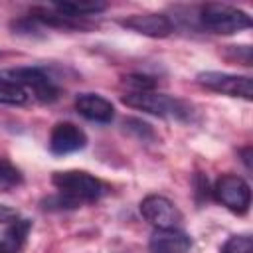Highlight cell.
Listing matches in <instances>:
<instances>
[{
  "instance_id": "cell-21",
  "label": "cell",
  "mask_w": 253,
  "mask_h": 253,
  "mask_svg": "<svg viewBox=\"0 0 253 253\" xmlns=\"http://www.w3.org/2000/svg\"><path fill=\"white\" fill-rule=\"evenodd\" d=\"M249 154H251V148L247 146V148L243 150V162H245V166H247V168H251V164H249Z\"/></svg>"
},
{
  "instance_id": "cell-14",
  "label": "cell",
  "mask_w": 253,
  "mask_h": 253,
  "mask_svg": "<svg viewBox=\"0 0 253 253\" xmlns=\"http://www.w3.org/2000/svg\"><path fill=\"white\" fill-rule=\"evenodd\" d=\"M30 227H32V221H30V219H16V221H12V225L6 229V233H4L2 239H4L10 247H14L16 251H20L22 245L26 243V237H28V233H30Z\"/></svg>"
},
{
  "instance_id": "cell-5",
  "label": "cell",
  "mask_w": 253,
  "mask_h": 253,
  "mask_svg": "<svg viewBox=\"0 0 253 253\" xmlns=\"http://www.w3.org/2000/svg\"><path fill=\"white\" fill-rule=\"evenodd\" d=\"M213 196L233 213H245L251 206V188L237 174H223L213 186Z\"/></svg>"
},
{
  "instance_id": "cell-12",
  "label": "cell",
  "mask_w": 253,
  "mask_h": 253,
  "mask_svg": "<svg viewBox=\"0 0 253 253\" xmlns=\"http://www.w3.org/2000/svg\"><path fill=\"white\" fill-rule=\"evenodd\" d=\"M51 8L63 16L85 20L87 16H95L107 10V4L105 2H59V4H53Z\"/></svg>"
},
{
  "instance_id": "cell-18",
  "label": "cell",
  "mask_w": 253,
  "mask_h": 253,
  "mask_svg": "<svg viewBox=\"0 0 253 253\" xmlns=\"http://www.w3.org/2000/svg\"><path fill=\"white\" fill-rule=\"evenodd\" d=\"M125 126L130 128V130H136V134H138L142 140L154 138V132H152L150 125H146V123H142V121H138V119H128V121H125Z\"/></svg>"
},
{
  "instance_id": "cell-10",
  "label": "cell",
  "mask_w": 253,
  "mask_h": 253,
  "mask_svg": "<svg viewBox=\"0 0 253 253\" xmlns=\"http://www.w3.org/2000/svg\"><path fill=\"white\" fill-rule=\"evenodd\" d=\"M75 109L81 117L95 123H111L115 117L113 103L97 93H81L75 99Z\"/></svg>"
},
{
  "instance_id": "cell-2",
  "label": "cell",
  "mask_w": 253,
  "mask_h": 253,
  "mask_svg": "<svg viewBox=\"0 0 253 253\" xmlns=\"http://www.w3.org/2000/svg\"><path fill=\"white\" fill-rule=\"evenodd\" d=\"M121 101L126 107L162 117V119H178V121H190L192 119V107L184 103L182 99L156 93V91H134V93H125Z\"/></svg>"
},
{
  "instance_id": "cell-8",
  "label": "cell",
  "mask_w": 253,
  "mask_h": 253,
  "mask_svg": "<svg viewBox=\"0 0 253 253\" xmlns=\"http://www.w3.org/2000/svg\"><path fill=\"white\" fill-rule=\"evenodd\" d=\"M49 152L55 156H65L71 152H77L81 148L87 146V134L83 132V128H79L73 123H57L51 128L49 134Z\"/></svg>"
},
{
  "instance_id": "cell-19",
  "label": "cell",
  "mask_w": 253,
  "mask_h": 253,
  "mask_svg": "<svg viewBox=\"0 0 253 253\" xmlns=\"http://www.w3.org/2000/svg\"><path fill=\"white\" fill-rule=\"evenodd\" d=\"M18 219V211L10 206H4L0 204V223H12Z\"/></svg>"
},
{
  "instance_id": "cell-16",
  "label": "cell",
  "mask_w": 253,
  "mask_h": 253,
  "mask_svg": "<svg viewBox=\"0 0 253 253\" xmlns=\"http://www.w3.org/2000/svg\"><path fill=\"white\" fill-rule=\"evenodd\" d=\"M24 176L22 172L8 160V158H0V186H18L22 184Z\"/></svg>"
},
{
  "instance_id": "cell-9",
  "label": "cell",
  "mask_w": 253,
  "mask_h": 253,
  "mask_svg": "<svg viewBox=\"0 0 253 253\" xmlns=\"http://www.w3.org/2000/svg\"><path fill=\"white\" fill-rule=\"evenodd\" d=\"M119 26H123L126 30H132L136 34L148 36V38H166L174 30V24H172V20L168 16L152 14V12H148V14H132V16L121 18Z\"/></svg>"
},
{
  "instance_id": "cell-20",
  "label": "cell",
  "mask_w": 253,
  "mask_h": 253,
  "mask_svg": "<svg viewBox=\"0 0 253 253\" xmlns=\"http://www.w3.org/2000/svg\"><path fill=\"white\" fill-rule=\"evenodd\" d=\"M0 253H18V251H16L14 247H10L4 239H0Z\"/></svg>"
},
{
  "instance_id": "cell-11",
  "label": "cell",
  "mask_w": 253,
  "mask_h": 253,
  "mask_svg": "<svg viewBox=\"0 0 253 253\" xmlns=\"http://www.w3.org/2000/svg\"><path fill=\"white\" fill-rule=\"evenodd\" d=\"M150 253H190L192 239L180 229H156L148 241Z\"/></svg>"
},
{
  "instance_id": "cell-13",
  "label": "cell",
  "mask_w": 253,
  "mask_h": 253,
  "mask_svg": "<svg viewBox=\"0 0 253 253\" xmlns=\"http://www.w3.org/2000/svg\"><path fill=\"white\" fill-rule=\"evenodd\" d=\"M30 93L12 79L0 77V103L2 105H26L30 101Z\"/></svg>"
},
{
  "instance_id": "cell-6",
  "label": "cell",
  "mask_w": 253,
  "mask_h": 253,
  "mask_svg": "<svg viewBox=\"0 0 253 253\" xmlns=\"http://www.w3.org/2000/svg\"><path fill=\"white\" fill-rule=\"evenodd\" d=\"M196 81L215 93L229 95V97H241L249 101L253 97V83L247 75H231L221 71H202L196 75Z\"/></svg>"
},
{
  "instance_id": "cell-4",
  "label": "cell",
  "mask_w": 253,
  "mask_h": 253,
  "mask_svg": "<svg viewBox=\"0 0 253 253\" xmlns=\"http://www.w3.org/2000/svg\"><path fill=\"white\" fill-rule=\"evenodd\" d=\"M0 77L12 79L18 85H22L30 97H34L36 101L42 103H51L59 97V89L57 85L38 67H16V69H8L4 71Z\"/></svg>"
},
{
  "instance_id": "cell-7",
  "label": "cell",
  "mask_w": 253,
  "mask_h": 253,
  "mask_svg": "<svg viewBox=\"0 0 253 253\" xmlns=\"http://www.w3.org/2000/svg\"><path fill=\"white\" fill-rule=\"evenodd\" d=\"M140 213L156 229H178L184 219L174 202L158 194H150L140 202Z\"/></svg>"
},
{
  "instance_id": "cell-3",
  "label": "cell",
  "mask_w": 253,
  "mask_h": 253,
  "mask_svg": "<svg viewBox=\"0 0 253 253\" xmlns=\"http://www.w3.org/2000/svg\"><path fill=\"white\" fill-rule=\"evenodd\" d=\"M200 24L211 34H235L251 28V18L247 12L229 4H204L200 8Z\"/></svg>"
},
{
  "instance_id": "cell-17",
  "label": "cell",
  "mask_w": 253,
  "mask_h": 253,
  "mask_svg": "<svg viewBox=\"0 0 253 253\" xmlns=\"http://www.w3.org/2000/svg\"><path fill=\"white\" fill-rule=\"evenodd\" d=\"M123 83L128 87L126 93H134V91H154L156 87V81L152 77H146V75H128L123 79Z\"/></svg>"
},
{
  "instance_id": "cell-1",
  "label": "cell",
  "mask_w": 253,
  "mask_h": 253,
  "mask_svg": "<svg viewBox=\"0 0 253 253\" xmlns=\"http://www.w3.org/2000/svg\"><path fill=\"white\" fill-rule=\"evenodd\" d=\"M51 184L57 190V196L49 198L47 204L57 208H79L83 204H93L105 194V184L83 170H65L51 176Z\"/></svg>"
},
{
  "instance_id": "cell-15",
  "label": "cell",
  "mask_w": 253,
  "mask_h": 253,
  "mask_svg": "<svg viewBox=\"0 0 253 253\" xmlns=\"http://www.w3.org/2000/svg\"><path fill=\"white\" fill-rule=\"evenodd\" d=\"M219 253H253V239L251 235L247 233H241V235H231Z\"/></svg>"
}]
</instances>
